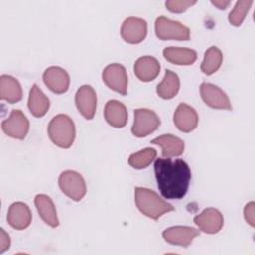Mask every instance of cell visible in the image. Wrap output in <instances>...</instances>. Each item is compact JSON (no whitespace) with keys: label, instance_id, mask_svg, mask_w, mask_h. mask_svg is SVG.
Returning a JSON list of instances; mask_svg holds the SVG:
<instances>
[{"label":"cell","instance_id":"ffe728a7","mask_svg":"<svg viewBox=\"0 0 255 255\" xmlns=\"http://www.w3.org/2000/svg\"><path fill=\"white\" fill-rule=\"evenodd\" d=\"M151 143L157 144L162 149L164 157H173L182 154L184 150V141L173 134H161L151 140Z\"/></svg>","mask_w":255,"mask_h":255},{"label":"cell","instance_id":"3957f363","mask_svg":"<svg viewBox=\"0 0 255 255\" xmlns=\"http://www.w3.org/2000/svg\"><path fill=\"white\" fill-rule=\"evenodd\" d=\"M48 134L57 146L69 148L76 136L75 124L69 116L64 114L57 115L48 125Z\"/></svg>","mask_w":255,"mask_h":255},{"label":"cell","instance_id":"6da1fadb","mask_svg":"<svg viewBox=\"0 0 255 255\" xmlns=\"http://www.w3.org/2000/svg\"><path fill=\"white\" fill-rule=\"evenodd\" d=\"M157 187L166 199L182 198L189 187L191 171L183 159L157 158L154 162Z\"/></svg>","mask_w":255,"mask_h":255},{"label":"cell","instance_id":"603a6c76","mask_svg":"<svg viewBox=\"0 0 255 255\" xmlns=\"http://www.w3.org/2000/svg\"><path fill=\"white\" fill-rule=\"evenodd\" d=\"M164 58L175 65H191L196 61L197 54L194 50L181 47H167L163 50Z\"/></svg>","mask_w":255,"mask_h":255},{"label":"cell","instance_id":"ba28073f","mask_svg":"<svg viewBox=\"0 0 255 255\" xmlns=\"http://www.w3.org/2000/svg\"><path fill=\"white\" fill-rule=\"evenodd\" d=\"M105 84L115 92L126 95L128 90V75L126 68L118 63L108 65L102 74Z\"/></svg>","mask_w":255,"mask_h":255},{"label":"cell","instance_id":"f1b7e54d","mask_svg":"<svg viewBox=\"0 0 255 255\" xmlns=\"http://www.w3.org/2000/svg\"><path fill=\"white\" fill-rule=\"evenodd\" d=\"M254 208L255 204L253 201L248 202L244 207V218L247 221V223H249L252 227L254 226Z\"/></svg>","mask_w":255,"mask_h":255},{"label":"cell","instance_id":"4fadbf2b","mask_svg":"<svg viewBox=\"0 0 255 255\" xmlns=\"http://www.w3.org/2000/svg\"><path fill=\"white\" fill-rule=\"evenodd\" d=\"M43 81L52 92L56 94H63L69 88L70 76L63 68L52 66L45 70L43 74Z\"/></svg>","mask_w":255,"mask_h":255},{"label":"cell","instance_id":"4dcf8cb0","mask_svg":"<svg viewBox=\"0 0 255 255\" xmlns=\"http://www.w3.org/2000/svg\"><path fill=\"white\" fill-rule=\"evenodd\" d=\"M211 3L214 6H216L218 9L224 10L229 6L230 1H228V0H211Z\"/></svg>","mask_w":255,"mask_h":255},{"label":"cell","instance_id":"484cf974","mask_svg":"<svg viewBox=\"0 0 255 255\" xmlns=\"http://www.w3.org/2000/svg\"><path fill=\"white\" fill-rule=\"evenodd\" d=\"M156 157V150L151 147L143 148L137 152L130 154L128 157V164L136 169L147 167Z\"/></svg>","mask_w":255,"mask_h":255},{"label":"cell","instance_id":"9a60e30c","mask_svg":"<svg viewBox=\"0 0 255 255\" xmlns=\"http://www.w3.org/2000/svg\"><path fill=\"white\" fill-rule=\"evenodd\" d=\"M173 123L179 130L190 132L197 127L198 115L192 107L181 103L177 106L173 114Z\"/></svg>","mask_w":255,"mask_h":255},{"label":"cell","instance_id":"4316f807","mask_svg":"<svg viewBox=\"0 0 255 255\" xmlns=\"http://www.w3.org/2000/svg\"><path fill=\"white\" fill-rule=\"evenodd\" d=\"M253 4L252 0H239L236 2L234 8L229 13L228 21L233 26H240L244 21L246 14L248 13L251 5Z\"/></svg>","mask_w":255,"mask_h":255},{"label":"cell","instance_id":"30bf717a","mask_svg":"<svg viewBox=\"0 0 255 255\" xmlns=\"http://www.w3.org/2000/svg\"><path fill=\"white\" fill-rule=\"evenodd\" d=\"M200 95L203 102L213 109L231 110V103L226 93L219 87L210 84L202 83L200 86Z\"/></svg>","mask_w":255,"mask_h":255},{"label":"cell","instance_id":"f546056e","mask_svg":"<svg viewBox=\"0 0 255 255\" xmlns=\"http://www.w3.org/2000/svg\"><path fill=\"white\" fill-rule=\"evenodd\" d=\"M10 244H11L10 236L3 228H1L0 229V253H3L7 249H9Z\"/></svg>","mask_w":255,"mask_h":255},{"label":"cell","instance_id":"83f0119b","mask_svg":"<svg viewBox=\"0 0 255 255\" xmlns=\"http://www.w3.org/2000/svg\"><path fill=\"white\" fill-rule=\"evenodd\" d=\"M194 4H196L194 0H169L165 2V7L172 13H182Z\"/></svg>","mask_w":255,"mask_h":255},{"label":"cell","instance_id":"cb8c5ba5","mask_svg":"<svg viewBox=\"0 0 255 255\" xmlns=\"http://www.w3.org/2000/svg\"><path fill=\"white\" fill-rule=\"evenodd\" d=\"M180 81L177 74L170 70H166L163 80L157 85L156 93L162 99H172L178 93Z\"/></svg>","mask_w":255,"mask_h":255},{"label":"cell","instance_id":"8fae6325","mask_svg":"<svg viewBox=\"0 0 255 255\" xmlns=\"http://www.w3.org/2000/svg\"><path fill=\"white\" fill-rule=\"evenodd\" d=\"M75 103L78 111L87 120H92L97 109V95L90 85L81 86L76 95Z\"/></svg>","mask_w":255,"mask_h":255},{"label":"cell","instance_id":"9c48e42d","mask_svg":"<svg viewBox=\"0 0 255 255\" xmlns=\"http://www.w3.org/2000/svg\"><path fill=\"white\" fill-rule=\"evenodd\" d=\"M147 33L145 20L137 17L127 18L121 28L122 38L129 44H138L144 40Z\"/></svg>","mask_w":255,"mask_h":255},{"label":"cell","instance_id":"7402d4cb","mask_svg":"<svg viewBox=\"0 0 255 255\" xmlns=\"http://www.w3.org/2000/svg\"><path fill=\"white\" fill-rule=\"evenodd\" d=\"M28 108L31 114L36 118L45 116L50 108L49 99L36 84H34L30 90Z\"/></svg>","mask_w":255,"mask_h":255},{"label":"cell","instance_id":"277c9868","mask_svg":"<svg viewBox=\"0 0 255 255\" xmlns=\"http://www.w3.org/2000/svg\"><path fill=\"white\" fill-rule=\"evenodd\" d=\"M154 29L157 38L160 40L187 41L190 38V31L186 26L164 16H160L156 19Z\"/></svg>","mask_w":255,"mask_h":255},{"label":"cell","instance_id":"d4e9b609","mask_svg":"<svg viewBox=\"0 0 255 255\" xmlns=\"http://www.w3.org/2000/svg\"><path fill=\"white\" fill-rule=\"evenodd\" d=\"M223 60L222 52L215 46L208 48L204 54V59L201 63L200 69L205 75H212L221 66Z\"/></svg>","mask_w":255,"mask_h":255},{"label":"cell","instance_id":"e0dca14e","mask_svg":"<svg viewBox=\"0 0 255 255\" xmlns=\"http://www.w3.org/2000/svg\"><path fill=\"white\" fill-rule=\"evenodd\" d=\"M133 71L140 81L150 82L158 76L160 65L155 58L151 56H143L135 61Z\"/></svg>","mask_w":255,"mask_h":255},{"label":"cell","instance_id":"8992f818","mask_svg":"<svg viewBox=\"0 0 255 255\" xmlns=\"http://www.w3.org/2000/svg\"><path fill=\"white\" fill-rule=\"evenodd\" d=\"M160 125V120L155 112L149 109L134 110V122L131 132L136 137H144L152 133Z\"/></svg>","mask_w":255,"mask_h":255},{"label":"cell","instance_id":"5b68a950","mask_svg":"<svg viewBox=\"0 0 255 255\" xmlns=\"http://www.w3.org/2000/svg\"><path fill=\"white\" fill-rule=\"evenodd\" d=\"M59 186L63 193L75 201H80L87 192L83 176L75 170H65L59 176Z\"/></svg>","mask_w":255,"mask_h":255},{"label":"cell","instance_id":"5bb4252c","mask_svg":"<svg viewBox=\"0 0 255 255\" xmlns=\"http://www.w3.org/2000/svg\"><path fill=\"white\" fill-rule=\"evenodd\" d=\"M198 235L199 231L190 226H172L162 232V237L166 242L182 247H187Z\"/></svg>","mask_w":255,"mask_h":255},{"label":"cell","instance_id":"2e32d148","mask_svg":"<svg viewBox=\"0 0 255 255\" xmlns=\"http://www.w3.org/2000/svg\"><path fill=\"white\" fill-rule=\"evenodd\" d=\"M31 220V210L26 203L18 201L10 205L7 214V221L11 227L18 230L25 229L30 225Z\"/></svg>","mask_w":255,"mask_h":255},{"label":"cell","instance_id":"7c38bea8","mask_svg":"<svg viewBox=\"0 0 255 255\" xmlns=\"http://www.w3.org/2000/svg\"><path fill=\"white\" fill-rule=\"evenodd\" d=\"M193 221L201 231L208 234H215L219 232L224 224L222 213L213 207L204 209L200 214L194 217Z\"/></svg>","mask_w":255,"mask_h":255},{"label":"cell","instance_id":"52a82bcc","mask_svg":"<svg viewBox=\"0 0 255 255\" xmlns=\"http://www.w3.org/2000/svg\"><path fill=\"white\" fill-rule=\"evenodd\" d=\"M2 130L10 137L24 139L29 131V121L21 110H12L10 116L1 124Z\"/></svg>","mask_w":255,"mask_h":255},{"label":"cell","instance_id":"ac0fdd59","mask_svg":"<svg viewBox=\"0 0 255 255\" xmlns=\"http://www.w3.org/2000/svg\"><path fill=\"white\" fill-rule=\"evenodd\" d=\"M104 116L109 125L121 128L128 122V111L126 106L117 100L107 102L104 110Z\"/></svg>","mask_w":255,"mask_h":255},{"label":"cell","instance_id":"d6986e66","mask_svg":"<svg viewBox=\"0 0 255 255\" xmlns=\"http://www.w3.org/2000/svg\"><path fill=\"white\" fill-rule=\"evenodd\" d=\"M23 96L22 88L17 79L10 75L0 77V98L10 104L21 101Z\"/></svg>","mask_w":255,"mask_h":255},{"label":"cell","instance_id":"44dd1931","mask_svg":"<svg viewBox=\"0 0 255 255\" xmlns=\"http://www.w3.org/2000/svg\"><path fill=\"white\" fill-rule=\"evenodd\" d=\"M34 201L41 218L49 226L57 227L59 225V219L53 200L46 194H37Z\"/></svg>","mask_w":255,"mask_h":255},{"label":"cell","instance_id":"7a4b0ae2","mask_svg":"<svg viewBox=\"0 0 255 255\" xmlns=\"http://www.w3.org/2000/svg\"><path fill=\"white\" fill-rule=\"evenodd\" d=\"M134 201L141 213L154 220L164 213L174 210V207L163 200L156 192L145 187L134 188Z\"/></svg>","mask_w":255,"mask_h":255}]
</instances>
